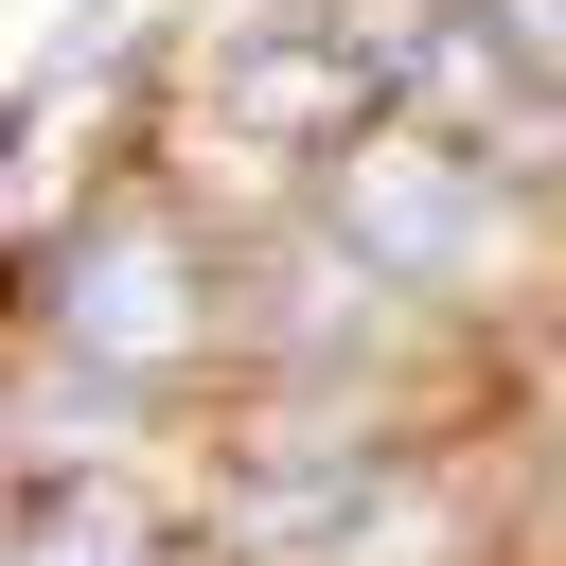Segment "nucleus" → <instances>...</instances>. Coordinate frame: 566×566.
<instances>
[{
    "instance_id": "nucleus-5",
    "label": "nucleus",
    "mask_w": 566,
    "mask_h": 566,
    "mask_svg": "<svg viewBox=\"0 0 566 566\" xmlns=\"http://www.w3.org/2000/svg\"><path fill=\"white\" fill-rule=\"evenodd\" d=\"M478 18H495V35H513V71L566 106V0H478Z\"/></svg>"
},
{
    "instance_id": "nucleus-1",
    "label": "nucleus",
    "mask_w": 566,
    "mask_h": 566,
    "mask_svg": "<svg viewBox=\"0 0 566 566\" xmlns=\"http://www.w3.org/2000/svg\"><path fill=\"white\" fill-rule=\"evenodd\" d=\"M336 230H354L389 283H478V265L513 248L478 142H442V124H371V142H336Z\"/></svg>"
},
{
    "instance_id": "nucleus-3",
    "label": "nucleus",
    "mask_w": 566,
    "mask_h": 566,
    "mask_svg": "<svg viewBox=\"0 0 566 566\" xmlns=\"http://www.w3.org/2000/svg\"><path fill=\"white\" fill-rule=\"evenodd\" d=\"M53 336H71L88 371H159V354H195V248H177L159 212H106L88 248H53Z\"/></svg>"
},
{
    "instance_id": "nucleus-2",
    "label": "nucleus",
    "mask_w": 566,
    "mask_h": 566,
    "mask_svg": "<svg viewBox=\"0 0 566 566\" xmlns=\"http://www.w3.org/2000/svg\"><path fill=\"white\" fill-rule=\"evenodd\" d=\"M212 124H230V142H371V124H389V71L354 53L336 0H283V18H248V35L212 53Z\"/></svg>"
},
{
    "instance_id": "nucleus-4",
    "label": "nucleus",
    "mask_w": 566,
    "mask_h": 566,
    "mask_svg": "<svg viewBox=\"0 0 566 566\" xmlns=\"http://www.w3.org/2000/svg\"><path fill=\"white\" fill-rule=\"evenodd\" d=\"M18 566H142V531H124L106 495H88V513H71V495H35V548H18Z\"/></svg>"
}]
</instances>
